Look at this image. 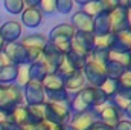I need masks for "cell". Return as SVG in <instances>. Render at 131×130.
<instances>
[{
	"instance_id": "6da1fadb",
	"label": "cell",
	"mask_w": 131,
	"mask_h": 130,
	"mask_svg": "<svg viewBox=\"0 0 131 130\" xmlns=\"http://www.w3.org/2000/svg\"><path fill=\"white\" fill-rule=\"evenodd\" d=\"M107 103L105 97L101 94L99 87H93V86H84L81 90L75 92L73 95H70V110L72 113H79V112H85L90 110L92 107Z\"/></svg>"
},
{
	"instance_id": "7a4b0ae2",
	"label": "cell",
	"mask_w": 131,
	"mask_h": 130,
	"mask_svg": "<svg viewBox=\"0 0 131 130\" xmlns=\"http://www.w3.org/2000/svg\"><path fill=\"white\" fill-rule=\"evenodd\" d=\"M25 106V95L23 87L14 84L0 86V112L6 118L15 107Z\"/></svg>"
},
{
	"instance_id": "3957f363",
	"label": "cell",
	"mask_w": 131,
	"mask_h": 130,
	"mask_svg": "<svg viewBox=\"0 0 131 130\" xmlns=\"http://www.w3.org/2000/svg\"><path fill=\"white\" fill-rule=\"evenodd\" d=\"M72 110L69 103H52L46 101L44 103V121L52 123V124H69L72 118Z\"/></svg>"
},
{
	"instance_id": "277c9868",
	"label": "cell",
	"mask_w": 131,
	"mask_h": 130,
	"mask_svg": "<svg viewBox=\"0 0 131 130\" xmlns=\"http://www.w3.org/2000/svg\"><path fill=\"white\" fill-rule=\"evenodd\" d=\"M93 48H95V35L90 32H75L73 38L70 40V52L78 57L89 58Z\"/></svg>"
},
{
	"instance_id": "5b68a950",
	"label": "cell",
	"mask_w": 131,
	"mask_h": 130,
	"mask_svg": "<svg viewBox=\"0 0 131 130\" xmlns=\"http://www.w3.org/2000/svg\"><path fill=\"white\" fill-rule=\"evenodd\" d=\"M82 73H84V78H85L87 86L99 87V86L107 80L104 66L98 64V63H95V61H92V60H87V61H85V64L82 67Z\"/></svg>"
},
{
	"instance_id": "8992f818",
	"label": "cell",
	"mask_w": 131,
	"mask_h": 130,
	"mask_svg": "<svg viewBox=\"0 0 131 130\" xmlns=\"http://www.w3.org/2000/svg\"><path fill=\"white\" fill-rule=\"evenodd\" d=\"M23 95H25L26 106H38V104L46 103V92L41 83H37V81H29L23 87Z\"/></svg>"
},
{
	"instance_id": "52a82bcc",
	"label": "cell",
	"mask_w": 131,
	"mask_h": 130,
	"mask_svg": "<svg viewBox=\"0 0 131 130\" xmlns=\"http://www.w3.org/2000/svg\"><path fill=\"white\" fill-rule=\"evenodd\" d=\"M21 35H23V25L18 20H9L0 25V37L5 41V44L18 41Z\"/></svg>"
},
{
	"instance_id": "ba28073f",
	"label": "cell",
	"mask_w": 131,
	"mask_h": 130,
	"mask_svg": "<svg viewBox=\"0 0 131 130\" xmlns=\"http://www.w3.org/2000/svg\"><path fill=\"white\" fill-rule=\"evenodd\" d=\"M3 52L6 54V57L9 58V61L12 64H26L28 63V49L20 43V41H14V43H8L3 48Z\"/></svg>"
},
{
	"instance_id": "9c48e42d",
	"label": "cell",
	"mask_w": 131,
	"mask_h": 130,
	"mask_svg": "<svg viewBox=\"0 0 131 130\" xmlns=\"http://www.w3.org/2000/svg\"><path fill=\"white\" fill-rule=\"evenodd\" d=\"M63 58H64V55H63L61 52H58V51L52 46L50 41H47V44H46V46L43 48V51H41V60L44 61V64L47 66L49 72H55V70L58 69V66L61 64Z\"/></svg>"
},
{
	"instance_id": "30bf717a",
	"label": "cell",
	"mask_w": 131,
	"mask_h": 130,
	"mask_svg": "<svg viewBox=\"0 0 131 130\" xmlns=\"http://www.w3.org/2000/svg\"><path fill=\"white\" fill-rule=\"evenodd\" d=\"M98 121V116L90 110L85 112H79V113H73L69 124L76 130H90V127Z\"/></svg>"
},
{
	"instance_id": "8fae6325",
	"label": "cell",
	"mask_w": 131,
	"mask_h": 130,
	"mask_svg": "<svg viewBox=\"0 0 131 130\" xmlns=\"http://www.w3.org/2000/svg\"><path fill=\"white\" fill-rule=\"evenodd\" d=\"M108 15H110V25H111V32L113 34L128 31L127 29V6L125 5H119Z\"/></svg>"
},
{
	"instance_id": "7c38bea8",
	"label": "cell",
	"mask_w": 131,
	"mask_h": 130,
	"mask_svg": "<svg viewBox=\"0 0 131 130\" xmlns=\"http://www.w3.org/2000/svg\"><path fill=\"white\" fill-rule=\"evenodd\" d=\"M76 32H90L93 34V17L87 15L84 11H76L72 15V23H70Z\"/></svg>"
},
{
	"instance_id": "4fadbf2b",
	"label": "cell",
	"mask_w": 131,
	"mask_h": 130,
	"mask_svg": "<svg viewBox=\"0 0 131 130\" xmlns=\"http://www.w3.org/2000/svg\"><path fill=\"white\" fill-rule=\"evenodd\" d=\"M20 23L23 25V26H26V28H29V29H35V28H38L41 23H43V18H44V15H43V12L38 9V8H25L23 9V12L20 14Z\"/></svg>"
},
{
	"instance_id": "5bb4252c",
	"label": "cell",
	"mask_w": 131,
	"mask_h": 130,
	"mask_svg": "<svg viewBox=\"0 0 131 130\" xmlns=\"http://www.w3.org/2000/svg\"><path fill=\"white\" fill-rule=\"evenodd\" d=\"M41 86L46 92V95L49 94H53V92H60V90H64V80L55 73V72H49L44 80L41 81Z\"/></svg>"
},
{
	"instance_id": "9a60e30c",
	"label": "cell",
	"mask_w": 131,
	"mask_h": 130,
	"mask_svg": "<svg viewBox=\"0 0 131 130\" xmlns=\"http://www.w3.org/2000/svg\"><path fill=\"white\" fill-rule=\"evenodd\" d=\"M84 86H87V83H85L82 70H76L72 75H69L67 78H64V89L67 92H73L75 94V92L81 90Z\"/></svg>"
},
{
	"instance_id": "2e32d148",
	"label": "cell",
	"mask_w": 131,
	"mask_h": 130,
	"mask_svg": "<svg viewBox=\"0 0 131 130\" xmlns=\"http://www.w3.org/2000/svg\"><path fill=\"white\" fill-rule=\"evenodd\" d=\"M25 48L28 49H38V51H43V48L47 44L49 38L43 34H29L26 37H21L18 40Z\"/></svg>"
},
{
	"instance_id": "e0dca14e",
	"label": "cell",
	"mask_w": 131,
	"mask_h": 130,
	"mask_svg": "<svg viewBox=\"0 0 131 130\" xmlns=\"http://www.w3.org/2000/svg\"><path fill=\"white\" fill-rule=\"evenodd\" d=\"M110 51L131 52V31H122L114 34V41Z\"/></svg>"
},
{
	"instance_id": "ac0fdd59",
	"label": "cell",
	"mask_w": 131,
	"mask_h": 130,
	"mask_svg": "<svg viewBox=\"0 0 131 130\" xmlns=\"http://www.w3.org/2000/svg\"><path fill=\"white\" fill-rule=\"evenodd\" d=\"M6 119L8 121H11V123H14L15 126H18V127H23V126H26V124H29V113H28V106L25 104V106H18V107H15L8 116H6Z\"/></svg>"
},
{
	"instance_id": "d6986e66",
	"label": "cell",
	"mask_w": 131,
	"mask_h": 130,
	"mask_svg": "<svg viewBox=\"0 0 131 130\" xmlns=\"http://www.w3.org/2000/svg\"><path fill=\"white\" fill-rule=\"evenodd\" d=\"M111 32V25H110V15L108 14H99L98 17L93 18V35H105Z\"/></svg>"
},
{
	"instance_id": "ffe728a7",
	"label": "cell",
	"mask_w": 131,
	"mask_h": 130,
	"mask_svg": "<svg viewBox=\"0 0 131 130\" xmlns=\"http://www.w3.org/2000/svg\"><path fill=\"white\" fill-rule=\"evenodd\" d=\"M75 28L70 25V23H60L57 26H53L50 29V34H49V40L52 38H66V40H72L73 35H75Z\"/></svg>"
},
{
	"instance_id": "44dd1931",
	"label": "cell",
	"mask_w": 131,
	"mask_h": 130,
	"mask_svg": "<svg viewBox=\"0 0 131 130\" xmlns=\"http://www.w3.org/2000/svg\"><path fill=\"white\" fill-rule=\"evenodd\" d=\"M47 73H49V69H47V66L44 64V61L41 58L29 64V80L31 81L41 83Z\"/></svg>"
},
{
	"instance_id": "7402d4cb",
	"label": "cell",
	"mask_w": 131,
	"mask_h": 130,
	"mask_svg": "<svg viewBox=\"0 0 131 130\" xmlns=\"http://www.w3.org/2000/svg\"><path fill=\"white\" fill-rule=\"evenodd\" d=\"M17 73H18V66L17 64H8L6 67H3L0 70V86H5V84H14L15 83V78H17Z\"/></svg>"
},
{
	"instance_id": "603a6c76",
	"label": "cell",
	"mask_w": 131,
	"mask_h": 130,
	"mask_svg": "<svg viewBox=\"0 0 131 130\" xmlns=\"http://www.w3.org/2000/svg\"><path fill=\"white\" fill-rule=\"evenodd\" d=\"M99 90H101V94L105 97L107 101L113 99V98L119 94V89H117V80H110V78H107V80L99 86Z\"/></svg>"
},
{
	"instance_id": "cb8c5ba5",
	"label": "cell",
	"mask_w": 131,
	"mask_h": 130,
	"mask_svg": "<svg viewBox=\"0 0 131 130\" xmlns=\"http://www.w3.org/2000/svg\"><path fill=\"white\" fill-rule=\"evenodd\" d=\"M117 89L121 95L131 99V70H125L122 77L117 80Z\"/></svg>"
},
{
	"instance_id": "d4e9b609",
	"label": "cell",
	"mask_w": 131,
	"mask_h": 130,
	"mask_svg": "<svg viewBox=\"0 0 131 130\" xmlns=\"http://www.w3.org/2000/svg\"><path fill=\"white\" fill-rule=\"evenodd\" d=\"M110 61L121 64L125 70L130 69L131 64V52H121V51H110Z\"/></svg>"
},
{
	"instance_id": "484cf974",
	"label": "cell",
	"mask_w": 131,
	"mask_h": 130,
	"mask_svg": "<svg viewBox=\"0 0 131 130\" xmlns=\"http://www.w3.org/2000/svg\"><path fill=\"white\" fill-rule=\"evenodd\" d=\"M28 113H29V124L44 121V103L38 106H28Z\"/></svg>"
},
{
	"instance_id": "4316f807",
	"label": "cell",
	"mask_w": 131,
	"mask_h": 130,
	"mask_svg": "<svg viewBox=\"0 0 131 130\" xmlns=\"http://www.w3.org/2000/svg\"><path fill=\"white\" fill-rule=\"evenodd\" d=\"M104 69H105L107 78H110V80H119L122 77V73L125 72V69L122 66L114 63V61H108L107 64L104 66Z\"/></svg>"
},
{
	"instance_id": "83f0119b",
	"label": "cell",
	"mask_w": 131,
	"mask_h": 130,
	"mask_svg": "<svg viewBox=\"0 0 131 130\" xmlns=\"http://www.w3.org/2000/svg\"><path fill=\"white\" fill-rule=\"evenodd\" d=\"M78 69L73 66V63L70 61V58L67 57V55H64V58H63V61H61V64L58 66V69L55 70V73H58L63 80L64 78H67L69 75H72L73 72H76Z\"/></svg>"
},
{
	"instance_id": "f1b7e54d",
	"label": "cell",
	"mask_w": 131,
	"mask_h": 130,
	"mask_svg": "<svg viewBox=\"0 0 131 130\" xmlns=\"http://www.w3.org/2000/svg\"><path fill=\"white\" fill-rule=\"evenodd\" d=\"M89 60H92V61H95V63H98V64H101V66H105L110 61V51L93 48V51H92L90 55H89Z\"/></svg>"
},
{
	"instance_id": "f546056e",
	"label": "cell",
	"mask_w": 131,
	"mask_h": 130,
	"mask_svg": "<svg viewBox=\"0 0 131 130\" xmlns=\"http://www.w3.org/2000/svg\"><path fill=\"white\" fill-rule=\"evenodd\" d=\"M113 41H114V34L113 32L105 34V35H99V37H95V48L110 51L111 46H113Z\"/></svg>"
},
{
	"instance_id": "4dcf8cb0",
	"label": "cell",
	"mask_w": 131,
	"mask_h": 130,
	"mask_svg": "<svg viewBox=\"0 0 131 130\" xmlns=\"http://www.w3.org/2000/svg\"><path fill=\"white\" fill-rule=\"evenodd\" d=\"M3 5H5V9L12 15H20L26 8L23 0H3Z\"/></svg>"
},
{
	"instance_id": "1f68e13d",
	"label": "cell",
	"mask_w": 131,
	"mask_h": 130,
	"mask_svg": "<svg viewBox=\"0 0 131 130\" xmlns=\"http://www.w3.org/2000/svg\"><path fill=\"white\" fill-rule=\"evenodd\" d=\"M81 11H84L87 15H90V17H98L99 14H104L102 12V8H101V3H99V0H90L89 3H85L82 8H81Z\"/></svg>"
},
{
	"instance_id": "d6a6232c",
	"label": "cell",
	"mask_w": 131,
	"mask_h": 130,
	"mask_svg": "<svg viewBox=\"0 0 131 130\" xmlns=\"http://www.w3.org/2000/svg\"><path fill=\"white\" fill-rule=\"evenodd\" d=\"M29 64H20L18 66V73H17V78H15V84L20 86V87H25L28 83H29Z\"/></svg>"
},
{
	"instance_id": "836d02e7",
	"label": "cell",
	"mask_w": 131,
	"mask_h": 130,
	"mask_svg": "<svg viewBox=\"0 0 131 130\" xmlns=\"http://www.w3.org/2000/svg\"><path fill=\"white\" fill-rule=\"evenodd\" d=\"M108 103H110V104H113V106H114L117 110H121L122 113H125L127 107L130 106L131 99H130V98H127V97H124V95H121V94H117L116 97L113 98V99H110Z\"/></svg>"
},
{
	"instance_id": "e575fe53",
	"label": "cell",
	"mask_w": 131,
	"mask_h": 130,
	"mask_svg": "<svg viewBox=\"0 0 131 130\" xmlns=\"http://www.w3.org/2000/svg\"><path fill=\"white\" fill-rule=\"evenodd\" d=\"M50 43H52V46L58 51V52H61L63 55H67L69 52H70V40H66V38H52V40H49Z\"/></svg>"
},
{
	"instance_id": "d590c367",
	"label": "cell",
	"mask_w": 131,
	"mask_h": 130,
	"mask_svg": "<svg viewBox=\"0 0 131 130\" xmlns=\"http://www.w3.org/2000/svg\"><path fill=\"white\" fill-rule=\"evenodd\" d=\"M73 0H55V11L58 14H70L73 11Z\"/></svg>"
},
{
	"instance_id": "8d00e7d4",
	"label": "cell",
	"mask_w": 131,
	"mask_h": 130,
	"mask_svg": "<svg viewBox=\"0 0 131 130\" xmlns=\"http://www.w3.org/2000/svg\"><path fill=\"white\" fill-rule=\"evenodd\" d=\"M38 9L43 12V15H52L55 14V0H41Z\"/></svg>"
},
{
	"instance_id": "74e56055",
	"label": "cell",
	"mask_w": 131,
	"mask_h": 130,
	"mask_svg": "<svg viewBox=\"0 0 131 130\" xmlns=\"http://www.w3.org/2000/svg\"><path fill=\"white\" fill-rule=\"evenodd\" d=\"M99 3H101V8H102L104 14H110L119 6V3L114 2V0H99Z\"/></svg>"
},
{
	"instance_id": "f35d334b",
	"label": "cell",
	"mask_w": 131,
	"mask_h": 130,
	"mask_svg": "<svg viewBox=\"0 0 131 130\" xmlns=\"http://www.w3.org/2000/svg\"><path fill=\"white\" fill-rule=\"evenodd\" d=\"M20 130H49V126H47V121H41L35 124H26L20 127Z\"/></svg>"
},
{
	"instance_id": "ab89813d",
	"label": "cell",
	"mask_w": 131,
	"mask_h": 130,
	"mask_svg": "<svg viewBox=\"0 0 131 130\" xmlns=\"http://www.w3.org/2000/svg\"><path fill=\"white\" fill-rule=\"evenodd\" d=\"M114 130H131V119L122 118V119L114 126Z\"/></svg>"
},
{
	"instance_id": "60d3db41",
	"label": "cell",
	"mask_w": 131,
	"mask_h": 130,
	"mask_svg": "<svg viewBox=\"0 0 131 130\" xmlns=\"http://www.w3.org/2000/svg\"><path fill=\"white\" fill-rule=\"evenodd\" d=\"M0 130H20V127L15 126L14 123L8 121L6 118H3V119L0 121Z\"/></svg>"
},
{
	"instance_id": "b9f144b4",
	"label": "cell",
	"mask_w": 131,
	"mask_h": 130,
	"mask_svg": "<svg viewBox=\"0 0 131 130\" xmlns=\"http://www.w3.org/2000/svg\"><path fill=\"white\" fill-rule=\"evenodd\" d=\"M90 130H114V127H111V126H108V124H105V123H102V121H96L92 127H90Z\"/></svg>"
},
{
	"instance_id": "7bdbcfd3",
	"label": "cell",
	"mask_w": 131,
	"mask_h": 130,
	"mask_svg": "<svg viewBox=\"0 0 131 130\" xmlns=\"http://www.w3.org/2000/svg\"><path fill=\"white\" fill-rule=\"evenodd\" d=\"M8 64H11V61H9V58L6 57V54H5L3 51H0V70H2L3 67H6Z\"/></svg>"
},
{
	"instance_id": "ee69618b",
	"label": "cell",
	"mask_w": 131,
	"mask_h": 130,
	"mask_svg": "<svg viewBox=\"0 0 131 130\" xmlns=\"http://www.w3.org/2000/svg\"><path fill=\"white\" fill-rule=\"evenodd\" d=\"M40 2L41 0H23V3H25L26 8H38L40 6Z\"/></svg>"
},
{
	"instance_id": "f6af8a7d",
	"label": "cell",
	"mask_w": 131,
	"mask_h": 130,
	"mask_svg": "<svg viewBox=\"0 0 131 130\" xmlns=\"http://www.w3.org/2000/svg\"><path fill=\"white\" fill-rule=\"evenodd\" d=\"M127 29L131 31V9L127 8Z\"/></svg>"
},
{
	"instance_id": "bcb514c9",
	"label": "cell",
	"mask_w": 131,
	"mask_h": 130,
	"mask_svg": "<svg viewBox=\"0 0 131 130\" xmlns=\"http://www.w3.org/2000/svg\"><path fill=\"white\" fill-rule=\"evenodd\" d=\"M89 2H90V0H73V3H75V5H79L81 8H82L85 3H89Z\"/></svg>"
},
{
	"instance_id": "7dc6e473",
	"label": "cell",
	"mask_w": 131,
	"mask_h": 130,
	"mask_svg": "<svg viewBox=\"0 0 131 130\" xmlns=\"http://www.w3.org/2000/svg\"><path fill=\"white\" fill-rule=\"evenodd\" d=\"M124 116H127L128 119H131V103H130V106L127 107V110H125V113H124Z\"/></svg>"
},
{
	"instance_id": "c3c4849f",
	"label": "cell",
	"mask_w": 131,
	"mask_h": 130,
	"mask_svg": "<svg viewBox=\"0 0 131 130\" xmlns=\"http://www.w3.org/2000/svg\"><path fill=\"white\" fill-rule=\"evenodd\" d=\"M63 130H76V129H73L70 124H64V126H63Z\"/></svg>"
},
{
	"instance_id": "681fc988",
	"label": "cell",
	"mask_w": 131,
	"mask_h": 130,
	"mask_svg": "<svg viewBox=\"0 0 131 130\" xmlns=\"http://www.w3.org/2000/svg\"><path fill=\"white\" fill-rule=\"evenodd\" d=\"M3 48H5V41H3L2 37H0V51H3Z\"/></svg>"
},
{
	"instance_id": "f907efd6",
	"label": "cell",
	"mask_w": 131,
	"mask_h": 130,
	"mask_svg": "<svg viewBox=\"0 0 131 130\" xmlns=\"http://www.w3.org/2000/svg\"><path fill=\"white\" fill-rule=\"evenodd\" d=\"M124 5H125L127 8H130V9H131V0H125V3H124Z\"/></svg>"
},
{
	"instance_id": "816d5d0a",
	"label": "cell",
	"mask_w": 131,
	"mask_h": 130,
	"mask_svg": "<svg viewBox=\"0 0 131 130\" xmlns=\"http://www.w3.org/2000/svg\"><path fill=\"white\" fill-rule=\"evenodd\" d=\"M114 2H117L119 5H124V3H125V0H114Z\"/></svg>"
},
{
	"instance_id": "f5cc1de1",
	"label": "cell",
	"mask_w": 131,
	"mask_h": 130,
	"mask_svg": "<svg viewBox=\"0 0 131 130\" xmlns=\"http://www.w3.org/2000/svg\"><path fill=\"white\" fill-rule=\"evenodd\" d=\"M3 118H5V116H3V113H2V112H0V121H2V119H3Z\"/></svg>"
},
{
	"instance_id": "db71d44e",
	"label": "cell",
	"mask_w": 131,
	"mask_h": 130,
	"mask_svg": "<svg viewBox=\"0 0 131 130\" xmlns=\"http://www.w3.org/2000/svg\"><path fill=\"white\" fill-rule=\"evenodd\" d=\"M127 70H131V64H130V69H127Z\"/></svg>"
}]
</instances>
